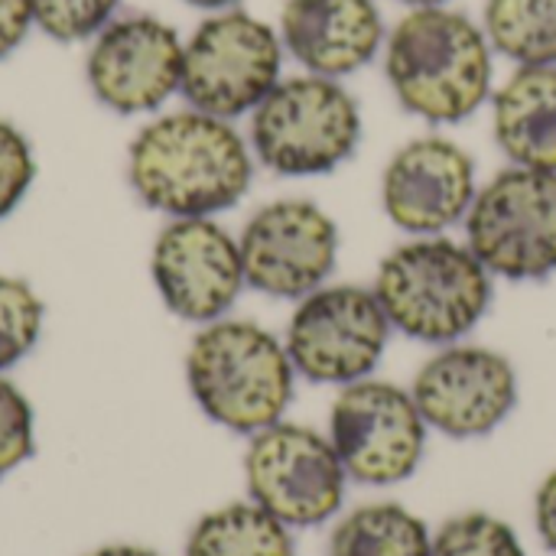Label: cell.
I'll return each mask as SVG.
<instances>
[{
	"mask_svg": "<svg viewBox=\"0 0 556 556\" xmlns=\"http://www.w3.org/2000/svg\"><path fill=\"white\" fill-rule=\"evenodd\" d=\"M254 163L235 121L186 104L137 130L127 147V182L166 218H215L248 195Z\"/></svg>",
	"mask_w": 556,
	"mask_h": 556,
	"instance_id": "obj_1",
	"label": "cell"
},
{
	"mask_svg": "<svg viewBox=\"0 0 556 556\" xmlns=\"http://www.w3.org/2000/svg\"><path fill=\"white\" fill-rule=\"evenodd\" d=\"M492 55L482 23L463 10L414 7L384 39V75L407 114L459 124L492 98Z\"/></svg>",
	"mask_w": 556,
	"mask_h": 556,
	"instance_id": "obj_2",
	"label": "cell"
},
{
	"mask_svg": "<svg viewBox=\"0 0 556 556\" xmlns=\"http://www.w3.org/2000/svg\"><path fill=\"white\" fill-rule=\"evenodd\" d=\"M371 290L394 332L424 345H453L485 319L495 277L466 241L427 235L384 254Z\"/></svg>",
	"mask_w": 556,
	"mask_h": 556,
	"instance_id": "obj_3",
	"label": "cell"
},
{
	"mask_svg": "<svg viewBox=\"0 0 556 556\" xmlns=\"http://www.w3.org/2000/svg\"><path fill=\"white\" fill-rule=\"evenodd\" d=\"M186 381L212 424L254 437L283 420L296 368L270 329L225 316L195 332L186 352Z\"/></svg>",
	"mask_w": 556,
	"mask_h": 556,
	"instance_id": "obj_4",
	"label": "cell"
},
{
	"mask_svg": "<svg viewBox=\"0 0 556 556\" xmlns=\"http://www.w3.org/2000/svg\"><path fill=\"white\" fill-rule=\"evenodd\" d=\"M254 160L290 179L326 176L349 163L362 143V108L355 94L326 75L280 78L248 114Z\"/></svg>",
	"mask_w": 556,
	"mask_h": 556,
	"instance_id": "obj_5",
	"label": "cell"
},
{
	"mask_svg": "<svg viewBox=\"0 0 556 556\" xmlns=\"http://www.w3.org/2000/svg\"><path fill=\"white\" fill-rule=\"evenodd\" d=\"M280 33L238 7L208 13L182 42L179 94L189 108L238 121L283 78Z\"/></svg>",
	"mask_w": 556,
	"mask_h": 556,
	"instance_id": "obj_6",
	"label": "cell"
},
{
	"mask_svg": "<svg viewBox=\"0 0 556 556\" xmlns=\"http://www.w3.org/2000/svg\"><path fill=\"white\" fill-rule=\"evenodd\" d=\"M466 244L495 280L556 274V173L508 166L479 186L466 215Z\"/></svg>",
	"mask_w": 556,
	"mask_h": 556,
	"instance_id": "obj_7",
	"label": "cell"
},
{
	"mask_svg": "<svg viewBox=\"0 0 556 556\" xmlns=\"http://www.w3.org/2000/svg\"><path fill=\"white\" fill-rule=\"evenodd\" d=\"M391 332V319L371 287L326 283L296 300L283 345L300 378L345 388L371 378Z\"/></svg>",
	"mask_w": 556,
	"mask_h": 556,
	"instance_id": "obj_8",
	"label": "cell"
},
{
	"mask_svg": "<svg viewBox=\"0 0 556 556\" xmlns=\"http://www.w3.org/2000/svg\"><path fill=\"white\" fill-rule=\"evenodd\" d=\"M244 482L251 502L300 531L319 528L342 511L349 472L329 437L280 420L251 437Z\"/></svg>",
	"mask_w": 556,
	"mask_h": 556,
	"instance_id": "obj_9",
	"label": "cell"
},
{
	"mask_svg": "<svg viewBox=\"0 0 556 556\" xmlns=\"http://www.w3.org/2000/svg\"><path fill=\"white\" fill-rule=\"evenodd\" d=\"M427 420L410 391L362 378L345 384L329 410V443L358 485L407 482L427 453Z\"/></svg>",
	"mask_w": 556,
	"mask_h": 556,
	"instance_id": "obj_10",
	"label": "cell"
},
{
	"mask_svg": "<svg viewBox=\"0 0 556 556\" xmlns=\"http://www.w3.org/2000/svg\"><path fill=\"white\" fill-rule=\"evenodd\" d=\"M339 225L309 199L261 205L241 228L244 280L270 300H303L329 283L339 264Z\"/></svg>",
	"mask_w": 556,
	"mask_h": 556,
	"instance_id": "obj_11",
	"label": "cell"
},
{
	"mask_svg": "<svg viewBox=\"0 0 556 556\" xmlns=\"http://www.w3.org/2000/svg\"><path fill=\"white\" fill-rule=\"evenodd\" d=\"M182 36L153 13L114 16L85 55V81L98 104L137 117L160 111L182 81Z\"/></svg>",
	"mask_w": 556,
	"mask_h": 556,
	"instance_id": "obj_12",
	"label": "cell"
},
{
	"mask_svg": "<svg viewBox=\"0 0 556 556\" xmlns=\"http://www.w3.org/2000/svg\"><path fill=\"white\" fill-rule=\"evenodd\" d=\"M150 277L163 306L195 326L225 319L248 287L238 235L218 218H169L153 241Z\"/></svg>",
	"mask_w": 556,
	"mask_h": 556,
	"instance_id": "obj_13",
	"label": "cell"
},
{
	"mask_svg": "<svg viewBox=\"0 0 556 556\" xmlns=\"http://www.w3.org/2000/svg\"><path fill=\"white\" fill-rule=\"evenodd\" d=\"M410 394L430 430L453 440H479L511 417L518 371L508 355L489 345L453 342L420 365Z\"/></svg>",
	"mask_w": 556,
	"mask_h": 556,
	"instance_id": "obj_14",
	"label": "cell"
},
{
	"mask_svg": "<svg viewBox=\"0 0 556 556\" xmlns=\"http://www.w3.org/2000/svg\"><path fill=\"white\" fill-rule=\"evenodd\" d=\"M476 192V160L440 134L407 140L381 173V208L410 238L446 235L466 222Z\"/></svg>",
	"mask_w": 556,
	"mask_h": 556,
	"instance_id": "obj_15",
	"label": "cell"
},
{
	"mask_svg": "<svg viewBox=\"0 0 556 556\" xmlns=\"http://www.w3.org/2000/svg\"><path fill=\"white\" fill-rule=\"evenodd\" d=\"M277 33L303 72L326 78L355 75L388 39L375 0H287Z\"/></svg>",
	"mask_w": 556,
	"mask_h": 556,
	"instance_id": "obj_16",
	"label": "cell"
},
{
	"mask_svg": "<svg viewBox=\"0 0 556 556\" xmlns=\"http://www.w3.org/2000/svg\"><path fill=\"white\" fill-rule=\"evenodd\" d=\"M492 134L511 166L556 173V65H518L492 91Z\"/></svg>",
	"mask_w": 556,
	"mask_h": 556,
	"instance_id": "obj_17",
	"label": "cell"
},
{
	"mask_svg": "<svg viewBox=\"0 0 556 556\" xmlns=\"http://www.w3.org/2000/svg\"><path fill=\"white\" fill-rule=\"evenodd\" d=\"M186 556H296V544L293 528L257 502H231L192 528Z\"/></svg>",
	"mask_w": 556,
	"mask_h": 556,
	"instance_id": "obj_18",
	"label": "cell"
},
{
	"mask_svg": "<svg viewBox=\"0 0 556 556\" xmlns=\"http://www.w3.org/2000/svg\"><path fill=\"white\" fill-rule=\"evenodd\" d=\"M433 534L424 518L397 502L349 511L329 534V556H430Z\"/></svg>",
	"mask_w": 556,
	"mask_h": 556,
	"instance_id": "obj_19",
	"label": "cell"
},
{
	"mask_svg": "<svg viewBox=\"0 0 556 556\" xmlns=\"http://www.w3.org/2000/svg\"><path fill=\"white\" fill-rule=\"evenodd\" d=\"M482 29L515 65H556V0H485Z\"/></svg>",
	"mask_w": 556,
	"mask_h": 556,
	"instance_id": "obj_20",
	"label": "cell"
},
{
	"mask_svg": "<svg viewBox=\"0 0 556 556\" xmlns=\"http://www.w3.org/2000/svg\"><path fill=\"white\" fill-rule=\"evenodd\" d=\"M46 323V303L23 277L0 274V375L23 362Z\"/></svg>",
	"mask_w": 556,
	"mask_h": 556,
	"instance_id": "obj_21",
	"label": "cell"
},
{
	"mask_svg": "<svg viewBox=\"0 0 556 556\" xmlns=\"http://www.w3.org/2000/svg\"><path fill=\"white\" fill-rule=\"evenodd\" d=\"M430 556H528L515 528L489 511H466L450 518L433 534Z\"/></svg>",
	"mask_w": 556,
	"mask_h": 556,
	"instance_id": "obj_22",
	"label": "cell"
},
{
	"mask_svg": "<svg viewBox=\"0 0 556 556\" xmlns=\"http://www.w3.org/2000/svg\"><path fill=\"white\" fill-rule=\"evenodd\" d=\"M117 7L121 0H33V20L55 42H91Z\"/></svg>",
	"mask_w": 556,
	"mask_h": 556,
	"instance_id": "obj_23",
	"label": "cell"
},
{
	"mask_svg": "<svg viewBox=\"0 0 556 556\" xmlns=\"http://www.w3.org/2000/svg\"><path fill=\"white\" fill-rule=\"evenodd\" d=\"M36 179V153L29 137L0 117V222L16 212Z\"/></svg>",
	"mask_w": 556,
	"mask_h": 556,
	"instance_id": "obj_24",
	"label": "cell"
},
{
	"mask_svg": "<svg viewBox=\"0 0 556 556\" xmlns=\"http://www.w3.org/2000/svg\"><path fill=\"white\" fill-rule=\"evenodd\" d=\"M33 456V407L26 394L0 375V479Z\"/></svg>",
	"mask_w": 556,
	"mask_h": 556,
	"instance_id": "obj_25",
	"label": "cell"
},
{
	"mask_svg": "<svg viewBox=\"0 0 556 556\" xmlns=\"http://www.w3.org/2000/svg\"><path fill=\"white\" fill-rule=\"evenodd\" d=\"M33 26V0H0V59L13 55Z\"/></svg>",
	"mask_w": 556,
	"mask_h": 556,
	"instance_id": "obj_26",
	"label": "cell"
},
{
	"mask_svg": "<svg viewBox=\"0 0 556 556\" xmlns=\"http://www.w3.org/2000/svg\"><path fill=\"white\" fill-rule=\"evenodd\" d=\"M534 528L541 544L556 556V469L541 482L534 495Z\"/></svg>",
	"mask_w": 556,
	"mask_h": 556,
	"instance_id": "obj_27",
	"label": "cell"
},
{
	"mask_svg": "<svg viewBox=\"0 0 556 556\" xmlns=\"http://www.w3.org/2000/svg\"><path fill=\"white\" fill-rule=\"evenodd\" d=\"M88 556H160V554H153V551H147V547L114 544V547H101V551H94V554H88Z\"/></svg>",
	"mask_w": 556,
	"mask_h": 556,
	"instance_id": "obj_28",
	"label": "cell"
},
{
	"mask_svg": "<svg viewBox=\"0 0 556 556\" xmlns=\"http://www.w3.org/2000/svg\"><path fill=\"white\" fill-rule=\"evenodd\" d=\"M182 3H189V7H199V10H208V13H215V10H228V7H235L238 0H182Z\"/></svg>",
	"mask_w": 556,
	"mask_h": 556,
	"instance_id": "obj_29",
	"label": "cell"
},
{
	"mask_svg": "<svg viewBox=\"0 0 556 556\" xmlns=\"http://www.w3.org/2000/svg\"><path fill=\"white\" fill-rule=\"evenodd\" d=\"M401 3H407V7L414 10V7H443V3H450V0H401Z\"/></svg>",
	"mask_w": 556,
	"mask_h": 556,
	"instance_id": "obj_30",
	"label": "cell"
}]
</instances>
